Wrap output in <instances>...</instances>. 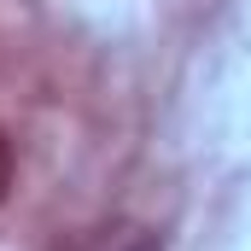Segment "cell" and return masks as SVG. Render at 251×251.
<instances>
[{"instance_id": "1", "label": "cell", "mask_w": 251, "mask_h": 251, "mask_svg": "<svg viewBox=\"0 0 251 251\" xmlns=\"http://www.w3.org/2000/svg\"><path fill=\"white\" fill-rule=\"evenodd\" d=\"M105 251H164V234H152V228H134L128 240H111Z\"/></svg>"}, {"instance_id": "2", "label": "cell", "mask_w": 251, "mask_h": 251, "mask_svg": "<svg viewBox=\"0 0 251 251\" xmlns=\"http://www.w3.org/2000/svg\"><path fill=\"white\" fill-rule=\"evenodd\" d=\"M6 193H12V140L0 128V204H6Z\"/></svg>"}]
</instances>
